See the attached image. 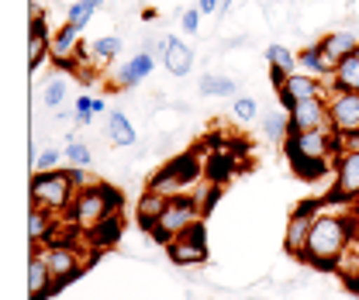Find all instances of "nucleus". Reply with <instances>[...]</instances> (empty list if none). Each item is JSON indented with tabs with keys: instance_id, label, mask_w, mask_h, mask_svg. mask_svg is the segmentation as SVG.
Listing matches in <instances>:
<instances>
[{
	"instance_id": "nucleus-42",
	"label": "nucleus",
	"mask_w": 359,
	"mask_h": 300,
	"mask_svg": "<svg viewBox=\"0 0 359 300\" xmlns=\"http://www.w3.org/2000/svg\"><path fill=\"white\" fill-rule=\"evenodd\" d=\"M256 300H266V297H256Z\"/></svg>"
},
{
	"instance_id": "nucleus-4",
	"label": "nucleus",
	"mask_w": 359,
	"mask_h": 300,
	"mask_svg": "<svg viewBox=\"0 0 359 300\" xmlns=\"http://www.w3.org/2000/svg\"><path fill=\"white\" fill-rule=\"evenodd\" d=\"M197 221H204L201 214V200L194 193H180L173 200H166L163 214L156 217V228H152V238L159 245H170L173 238H180L187 228H194Z\"/></svg>"
},
{
	"instance_id": "nucleus-26",
	"label": "nucleus",
	"mask_w": 359,
	"mask_h": 300,
	"mask_svg": "<svg viewBox=\"0 0 359 300\" xmlns=\"http://www.w3.org/2000/svg\"><path fill=\"white\" fill-rule=\"evenodd\" d=\"M235 90H238V83H235L231 76L208 73V76L201 80V93H204V97H235Z\"/></svg>"
},
{
	"instance_id": "nucleus-17",
	"label": "nucleus",
	"mask_w": 359,
	"mask_h": 300,
	"mask_svg": "<svg viewBox=\"0 0 359 300\" xmlns=\"http://www.w3.org/2000/svg\"><path fill=\"white\" fill-rule=\"evenodd\" d=\"M318 45L325 48V55H328L332 62H339V59H346L349 52H356L359 48V35L353 32V28H335V32H328Z\"/></svg>"
},
{
	"instance_id": "nucleus-2",
	"label": "nucleus",
	"mask_w": 359,
	"mask_h": 300,
	"mask_svg": "<svg viewBox=\"0 0 359 300\" xmlns=\"http://www.w3.org/2000/svg\"><path fill=\"white\" fill-rule=\"evenodd\" d=\"M118 207H121V193H118L114 186H107V183L97 179V183H90V186H83V190L76 193V200H73V207H69L73 228H76V231H93L100 221L118 214Z\"/></svg>"
},
{
	"instance_id": "nucleus-5",
	"label": "nucleus",
	"mask_w": 359,
	"mask_h": 300,
	"mask_svg": "<svg viewBox=\"0 0 359 300\" xmlns=\"http://www.w3.org/2000/svg\"><path fill=\"white\" fill-rule=\"evenodd\" d=\"M287 159H314V163H335L339 149V131L314 128V131H290L283 142Z\"/></svg>"
},
{
	"instance_id": "nucleus-22",
	"label": "nucleus",
	"mask_w": 359,
	"mask_h": 300,
	"mask_svg": "<svg viewBox=\"0 0 359 300\" xmlns=\"http://www.w3.org/2000/svg\"><path fill=\"white\" fill-rule=\"evenodd\" d=\"M107 138H111L114 149H132L135 142H138L135 125L121 114V111H111V114H107Z\"/></svg>"
},
{
	"instance_id": "nucleus-1",
	"label": "nucleus",
	"mask_w": 359,
	"mask_h": 300,
	"mask_svg": "<svg viewBox=\"0 0 359 300\" xmlns=\"http://www.w3.org/2000/svg\"><path fill=\"white\" fill-rule=\"evenodd\" d=\"M349 245H353V217L321 214L318 211L301 262L318 269V273H335L342 266L346 252H349Z\"/></svg>"
},
{
	"instance_id": "nucleus-3",
	"label": "nucleus",
	"mask_w": 359,
	"mask_h": 300,
	"mask_svg": "<svg viewBox=\"0 0 359 300\" xmlns=\"http://www.w3.org/2000/svg\"><path fill=\"white\" fill-rule=\"evenodd\" d=\"M28 193H32V204H39V207L52 211V214H62V211L73 207V200H76L80 190H76L69 170H42L32 176Z\"/></svg>"
},
{
	"instance_id": "nucleus-20",
	"label": "nucleus",
	"mask_w": 359,
	"mask_h": 300,
	"mask_svg": "<svg viewBox=\"0 0 359 300\" xmlns=\"http://www.w3.org/2000/svg\"><path fill=\"white\" fill-rule=\"evenodd\" d=\"M332 86H335V90H353V93H359V48L335 62Z\"/></svg>"
},
{
	"instance_id": "nucleus-31",
	"label": "nucleus",
	"mask_w": 359,
	"mask_h": 300,
	"mask_svg": "<svg viewBox=\"0 0 359 300\" xmlns=\"http://www.w3.org/2000/svg\"><path fill=\"white\" fill-rule=\"evenodd\" d=\"M90 52H93V59L107 62V59L121 55V39H114V35H107V39H97V42L90 45Z\"/></svg>"
},
{
	"instance_id": "nucleus-38",
	"label": "nucleus",
	"mask_w": 359,
	"mask_h": 300,
	"mask_svg": "<svg viewBox=\"0 0 359 300\" xmlns=\"http://www.w3.org/2000/svg\"><path fill=\"white\" fill-rule=\"evenodd\" d=\"M287 76H290L287 69H280V66H269V80H273V86H276V90L287 83Z\"/></svg>"
},
{
	"instance_id": "nucleus-6",
	"label": "nucleus",
	"mask_w": 359,
	"mask_h": 300,
	"mask_svg": "<svg viewBox=\"0 0 359 300\" xmlns=\"http://www.w3.org/2000/svg\"><path fill=\"white\" fill-rule=\"evenodd\" d=\"M201 172H204L201 159H197L194 152H183L177 159H170L166 166H159V172H152L149 190H156V193H163L166 200H173V197H180Z\"/></svg>"
},
{
	"instance_id": "nucleus-12",
	"label": "nucleus",
	"mask_w": 359,
	"mask_h": 300,
	"mask_svg": "<svg viewBox=\"0 0 359 300\" xmlns=\"http://www.w3.org/2000/svg\"><path fill=\"white\" fill-rule=\"evenodd\" d=\"M290 131H314V128H332V114H328V97H311V100H297L290 111Z\"/></svg>"
},
{
	"instance_id": "nucleus-8",
	"label": "nucleus",
	"mask_w": 359,
	"mask_h": 300,
	"mask_svg": "<svg viewBox=\"0 0 359 300\" xmlns=\"http://www.w3.org/2000/svg\"><path fill=\"white\" fill-rule=\"evenodd\" d=\"M170 262L177 266H201L208 259V235H204V221H197L194 228H187L180 238H173L170 245H163Z\"/></svg>"
},
{
	"instance_id": "nucleus-37",
	"label": "nucleus",
	"mask_w": 359,
	"mask_h": 300,
	"mask_svg": "<svg viewBox=\"0 0 359 300\" xmlns=\"http://www.w3.org/2000/svg\"><path fill=\"white\" fill-rule=\"evenodd\" d=\"M339 149H342V152H359V131H353V135H339Z\"/></svg>"
},
{
	"instance_id": "nucleus-16",
	"label": "nucleus",
	"mask_w": 359,
	"mask_h": 300,
	"mask_svg": "<svg viewBox=\"0 0 359 300\" xmlns=\"http://www.w3.org/2000/svg\"><path fill=\"white\" fill-rule=\"evenodd\" d=\"M45 52H48V25H45V14L32 11V25H28V69L32 73L45 62Z\"/></svg>"
},
{
	"instance_id": "nucleus-43",
	"label": "nucleus",
	"mask_w": 359,
	"mask_h": 300,
	"mask_svg": "<svg viewBox=\"0 0 359 300\" xmlns=\"http://www.w3.org/2000/svg\"><path fill=\"white\" fill-rule=\"evenodd\" d=\"M353 300H359V294H356V297H353Z\"/></svg>"
},
{
	"instance_id": "nucleus-34",
	"label": "nucleus",
	"mask_w": 359,
	"mask_h": 300,
	"mask_svg": "<svg viewBox=\"0 0 359 300\" xmlns=\"http://www.w3.org/2000/svg\"><path fill=\"white\" fill-rule=\"evenodd\" d=\"M59 159H66V152H59V149H42V156H35V172H42V170H59L55 163Z\"/></svg>"
},
{
	"instance_id": "nucleus-30",
	"label": "nucleus",
	"mask_w": 359,
	"mask_h": 300,
	"mask_svg": "<svg viewBox=\"0 0 359 300\" xmlns=\"http://www.w3.org/2000/svg\"><path fill=\"white\" fill-rule=\"evenodd\" d=\"M231 118H235L238 125H252V121L259 118V104H256L252 97H235V107H231Z\"/></svg>"
},
{
	"instance_id": "nucleus-40",
	"label": "nucleus",
	"mask_w": 359,
	"mask_h": 300,
	"mask_svg": "<svg viewBox=\"0 0 359 300\" xmlns=\"http://www.w3.org/2000/svg\"><path fill=\"white\" fill-rule=\"evenodd\" d=\"M353 238L359 242V217H353Z\"/></svg>"
},
{
	"instance_id": "nucleus-18",
	"label": "nucleus",
	"mask_w": 359,
	"mask_h": 300,
	"mask_svg": "<svg viewBox=\"0 0 359 300\" xmlns=\"http://www.w3.org/2000/svg\"><path fill=\"white\" fill-rule=\"evenodd\" d=\"M297 66H301V73H311V76H321V80H332V73H335V62L325 55L321 45L301 48L297 52Z\"/></svg>"
},
{
	"instance_id": "nucleus-32",
	"label": "nucleus",
	"mask_w": 359,
	"mask_h": 300,
	"mask_svg": "<svg viewBox=\"0 0 359 300\" xmlns=\"http://www.w3.org/2000/svg\"><path fill=\"white\" fill-rule=\"evenodd\" d=\"M73 111H76V125L87 128L90 121L97 118V97H87V93L76 97V100H73Z\"/></svg>"
},
{
	"instance_id": "nucleus-10",
	"label": "nucleus",
	"mask_w": 359,
	"mask_h": 300,
	"mask_svg": "<svg viewBox=\"0 0 359 300\" xmlns=\"http://www.w3.org/2000/svg\"><path fill=\"white\" fill-rule=\"evenodd\" d=\"M314 214H318V204L314 200H304L294 207V214L287 221V235H283V252L294 259L304 256V245H308V235H311Z\"/></svg>"
},
{
	"instance_id": "nucleus-15",
	"label": "nucleus",
	"mask_w": 359,
	"mask_h": 300,
	"mask_svg": "<svg viewBox=\"0 0 359 300\" xmlns=\"http://www.w3.org/2000/svg\"><path fill=\"white\" fill-rule=\"evenodd\" d=\"M55 228H59V224H55V214L39 207V204H32V211H28V242H32V252H39V245H48V242H52Z\"/></svg>"
},
{
	"instance_id": "nucleus-7",
	"label": "nucleus",
	"mask_w": 359,
	"mask_h": 300,
	"mask_svg": "<svg viewBox=\"0 0 359 300\" xmlns=\"http://www.w3.org/2000/svg\"><path fill=\"white\" fill-rule=\"evenodd\" d=\"M39 252H42L45 262H48V269H52L59 290H62L66 283H73L76 276H83V269H87V259L80 256V249H76L73 238H52Z\"/></svg>"
},
{
	"instance_id": "nucleus-39",
	"label": "nucleus",
	"mask_w": 359,
	"mask_h": 300,
	"mask_svg": "<svg viewBox=\"0 0 359 300\" xmlns=\"http://www.w3.org/2000/svg\"><path fill=\"white\" fill-rule=\"evenodd\" d=\"M197 7H201V14H218L222 0H197Z\"/></svg>"
},
{
	"instance_id": "nucleus-14",
	"label": "nucleus",
	"mask_w": 359,
	"mask_h": 300,
	"mask_svg": "<svg viewBox=\"0 0 359 300\" xmlns=\"http://www.w3.org/2000/svg\"><path fill=\"white\" fill-rule=\"evenodd\" d=\"M55 290L59 287H55V276H52L45 256L32 252V259H28V300H48Z\"/></svg>"
},
{
	"instance_id": "nucleus-19",
	"label": "nucleus",
	"mask_w": 359,
	"mask_h": 300,
	"mask_svg": "<svg viewBox=\"0 0 359 300\" xmlns=\"http://www.w3.org/2000/svg\"><path fill=\"white\" fill-rule=\"evenodd\" d=\"M163 207H166V197H163V193H156V190H145V193L138 197V207H135V214H138V228H142L145 235H152V228H156V217L163 214Z\"/></svg>"
},
{
	"instance_id": "nucleus-27",
	"label": "nucleus",
	"mask_w": 359,
	"mask_h": 300,
	"mask_svg": "<svg viewBox=\"0 0 359 300\" xmlns=\"http://www.w3.org/2000/svg\"><path fill=\"white\" fill-rule=\"evenodd\" d=\"M66 93H69V76H52L42 90V104L45 107H62Z\"/></svg>"
},
{
	"instance_id": "nucleus-33",
	"label": "nucleus",
	"mask_w": 359,
	"mask_h": 300,
	"mask_svg": "<svg viewBox=\"0 0 359 300\" xmlns=\"http://www.w3.org/2000/svg\"><path fill=\"white\" fill-rule=\"evenodd\" d=\"M218 197H222V183H211L208 190H201V214H204V221H208V214L215 211V204H218Z\"/></svg>"
},
{
	"instance_id": "nucleus-36",
	"label": "nucleus",
	"mask_w": 359,
	"mask_h": 300,
	"mask_svg": "<svg viewBox=\"0 0 359 300\" xmlns=\"http://www.w3.org/2000/svg\"><path fill=\"white\" fill-rule=\"evenodd\" d=\"M228 166H231V159H224V156H215V159L204 163V170H208V176H211L215 183H222V176L228 172Z\"/></svg>"
},
{
	"instance_id": "nucleus-35",
	"label": "nucleus",
	"mask_w": 359,
	"mask_h": 300,
	"mask_svg": "<svg viewBox=\"0 0 359 300\" xmlns=\"http://www.w3.org/2000/svg\"><path fill=\"white\" fill-rule=\"evenodd\" d=\"M201 18H204L201 7H190V11L180 14V28H183L187 35H197V32H201Z\"/></svg>"
},
{
	"instance_id": "nucleus-21",
	"label": "nucleus",
	"mask_w": 359,
	"mask_h": 300,
	"mask_svg": "<svg viewBox=\"0 0 359 300\" xmlns=\"http://www.w3.org/2000/svg\"><path fill=\"white\" fill-rule=\"evenodd\" d=\"M152 66H156V55L142 48L138 55H132V59L125 62V69L118 73V80H121V86H135V83H142L145 76H152Z\"/></svg>"
},
{
	"instance_id": "nucleus-23",
	"label": "nucleus",
	"mask_w": 359,
	"mask_h": 300,
	"mask_svg": "<svg viewBox=\"0 0 359 300\" xmlns=\"http://www.w3.org/2000/svg\"><path fill=\"white\" fill-rule=\"evenodd\" d=\"M163 62H166V69H170L173 76H187V73L194 69V52H190V45H183L180 39L170 35V48H166Z\"/></svg>"
},
{
	"instance_id": "nucleus-41",
	"label": "nucleus",
	"mask_w": 359,
	"mask_h": 300,
	"mask_svg": "<svg viewBox=\"0 0 359 300\" xmlns=\"http://www.w3.org/2000/svg\"><path fill=\"white\" fill-rule=\"evenodd\" d=\"M353 290H356V294H359V283H356V287H353Z\"/></svg>"
},
{
	"instance_id": "nucleus-25",
	"label": "nucleus",
	"mask_w": 359,
	"mask_h": 300,
	"mask_svg": "<svg viewBox=\"0 0 359 300\" xmlns=\"http://www.w3.org/2000/svg\"><path fill=\"white\" fill-rule=\"evenodd\" d=\"M104 7V0H73L69 4V14H66V21L73 25V28H87L90 25V18H93V11H100Z\"/></svg>"
},
{
	"instance_id": "nucleus-11",
	"label": "nucleus",
	"mask_w": 359,
	"mask_h": 300,
	"mask_svg": "<svg viewBox=\"0 0 359 300\" xmlns=\"http://www.w3.org/2000/svg\"><path fill=\"white\" fill-rule=\"evenodd\" d=\"M328 114H332V131H339V135L359 131V93L332 86V93H328Z\"/></svg>"
},
{
	"instance_id": "nucleus-29",
	"label": "nucleus",
	"mask_w": 359,
	"mask_h": 300,
	"mask_svg": "<svg viewBox=\"0 0 359 300\" xmlns=\"http://www.w3.org/2000/svg\"><path fill=\"white\" fill-rule=\"evenodd\" d=\"M66 159H69V166H90L93 163V152L87 149V142H80L76 135H69V142H66Z\"/></svg>"
},
{
	"instance_id": "nucleus-28",
	"label": "nucleus",
	"mask_w": 359,
	"mask_h": 300,
	"mask_svg": "<svg viewBox=\"0 0 359 300\" xmlns=\"http://www.w3.org/2000/svg\"><path fill=\"white\" fill-rule=\"evenodd\" d=\"M266 62L269 66L287 69V73H297V69H301V66H297V52H290L287 45H269L266 48Z\"/></svg>"
},
{
	"instance_id": "nucleus-9",
	"label": "nucleus",
	"mask_w": 359,
	"mask_h": 300,
	"mask_svg": "<svg viewBox=\"0 0 359 300\" xmlns=\"http://www.w3.org/2000/svg\"><path fill=\"white\" fill-rule=\"evenodd\" d=\"M332 93V80H321V76H311V73H290L287 76V83L276 90V97H280V107L283 111H290L297 100H311V97H328Z\"/></svg>"
},
{
	"instance_id": "nucleus-13",
	"label": "nucleus",
	"mask_w": 359,
	"mask_h": 300,
	"mask_svg": "<svg viewBox=\"0 0 359 300\" xmlns=\"http://www.w3.org/2000/svg\"><path fill=\"white\" fill-rule=\"evenodd\" d=\"M335 193L342 200H359V152L335 156Z\"/></svg>"
},
{
	"instance_id": "nucleus-24",
	"label": "nucleus",
	"mask_w": 359,
	"mask_h": 300,
	"mask_svg": "<svg viewBox=\"0 0 359 300\" xmlns=\"http://www.w3.org/2000/svg\"><path fill=\"white\" fill-rule=\"evenodd\" d=\"M287 135H290V118H287V111H273V114L263 118V138H266V142L283 145Z\"/></svg>"
}]
</instances>
